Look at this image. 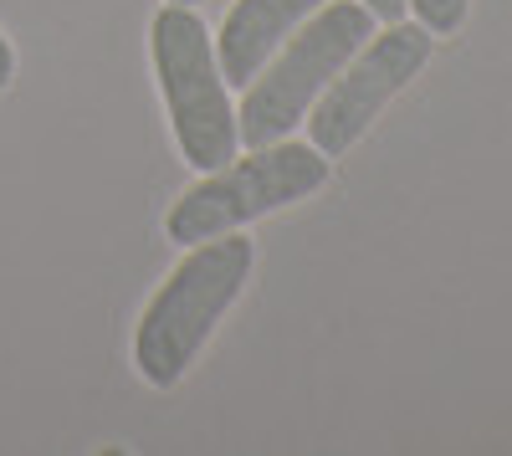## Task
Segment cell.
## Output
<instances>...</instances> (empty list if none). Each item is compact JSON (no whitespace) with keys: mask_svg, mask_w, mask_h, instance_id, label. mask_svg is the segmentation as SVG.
<instances>
[{"mask_svg":"<svg viewBox=\"0 0 512 456\" xmlns=\"http://www.w3.org/2000/svg\"><path fill=\"white\" fill-rule=\"evenodd\" d=\"M149 57H154L159 98L169 113V129H175L180 159L200 175L231 164L241 149V134H236V108L226 93L231 82L221 72L205 21L190 6L164 0L149 21Z\"/></svg>","mask_w":512,"mask_h":456,"instance_id":"obj_3","label":"cell"},{"mask_svg":"<svg viewBox=\"0 0 512 456\" xmlns=\"http://www.w3.org/2000/svg\"><path fill=\"white\" fill-rule=\"evenodd\" d=\"M364 6H369V16H374V21H384V26H390V21H405L410 0H364Z\"/></svg>","mask_w":512,"mask_h":456,"instance_id":"obj_8","label":"cell"},{"mask_svg":"<svg viewBox=\"0 0 512 456\" xmlns=\"http://www.w3.org/2000/svg\"><path fill=\"white\" fill-rule=\"evenodd\" d=\"M369 36H374V16H369L364 0H328V6H318L262 62V72L246 82V98L236 108L241 144L256 149V144L287 139L297 123L308 118V108L323 98V88L338 77V67H344Z\"/></svg>","mask_w":512,"mask_h":456,"instance_id":"obj_2","label":"cell"},{"mask_svg":"<svg viewBox=\"0 0 512 456\" xmlns=\"http://www.w3.org/2000/svg\"><path fill=\"white\" fill-rule=\"evenodd\" d=\"M410 11L420 26H431V36H456L466 26L472 0H410Z\"/></svg>","mask_w":512,"mask_h":456,"instance_id":"obj_7","label":"cell"},{"mask_svg":"<svg viewBox=\"0 0 512 456\" xmlns=\"http://www.w3.org/2000/svg\"><path fill=\"white\" fill-rule=\"evenodd\" d=\"M175 6H195V0H175Z\"/></svg>","mask_w":512,"mask_h":456,"instance_id":"obj_10","label":"cell"},{"mask_svg":"<svg viewBox=\"0 0 512 456\" xmlns=\"http://www.w3.org/2000/svg\"><path fill=\"white\" fill-rule=\"evenodd\" d=\"M251 267H256V246L241 231L190 246L185 262L154 287V298L144 303V318L134 328V369L144 375V385L175 390L190 375V364L210 344L216 323L241 298Z\"/></svg>","mask_w":512,"mask_h":456,"instance_id":"obj_1","label":"cell"},{"mask_svg":"<svg viewBox=\"0 0 512 456\" xmlns=\"http://www.w3.org/2000/svg\"><path fill=\"white\" fill-rule=\"evenodd\" d=\"M333 159L318 144H297L292 134L277 144H256L246 159H231L221 170L200 175L164 216V231L175 246H195L226 231H246L251 221L277 216L287 205L308 200L328 185Z\"/></svg>","mask_w":512,"mask_h":456,"instance_id":"obj_4","label":"cell"},{"mask_svg":"<svg viewBox=\"0 0 512 456\" xmlns=\"http://www.w3.org/2000/svg\"><path fill=\"white\" fill-rule=\"evenodd\" d=\"M11 82H16V47H11L6 36H0V93H6Z\"/></svg>","mask_w":512,"mask_h":456,"instance_id":"obj_9","label":"cell"},{"mask_svg":"<svg viewBox=\"0 0 512 456\" xmlns=\"http://www.w3.org/2000/svg\"><path fill=\"white\" fill-rule=\"evenodd\" d=\"M318 6H328V0H231V11H226V21L216 31V57H221L226 82L246 88V82L262 72V62Z\"/></svg>","mask_w":512,"mask_h":456,"instance_id":"obj_6","label":"cell"},{"mask_svg":"<svg viewBox=\"0 0 512 456\" xmlns=\"http://www.w3.org/2000/svg\"><path fill=\"white\" fill-rule=\"evenodd\" d=\"M431 47L436 36L420 21H390L384 31H374L308 108V144H318L328 159L349 154L369 134V123L425 72Z\"/></svg>","mask_w":512,"mask_h":456,"instance_id":"obj_5","label":"cell"}]
</instances>
